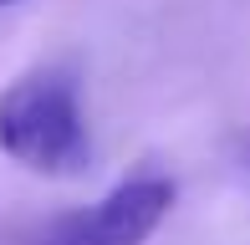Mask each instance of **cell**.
Instances as JSON below:
<instances>
[{
  "label": "cell",
  "instance_id": "6da1fadb",
  "mask_svg": "<svg viewBox=\"0 0 250 245\" xmlns=\"http://www.w3.org/2000/svg\"><path fill=\"white\" fill-rule=\"evenodd\" d=\"M0 153L51 179L82 174L92 143L77 102V77L66 66H36L0 87Z\"/></svg>",
  "mask_w": 250,
  "mask_h": 245
},
{
  "label": "cell",
  "instance_id": "7a4b0ae2",
  "mask_svg": "<svg viewBox=\"0 0 250 245\" xmlns=\"http://www.w3.org/2000/svg\"><path fill=\"white\" fill-rule=\"evenodd\" d=\"M174 179L164 174H133L112 184L97 204L66 215L46 235V245H143L174 209Z\"/></svg>",
  "mask_w": 250,
  "mask_h": 245
},
{
  "label": "cell",
  "instance_id": "3957f363",
  "mask_svg": "<svg viewBox=\"0 0 250 245\" xmlns=\"http://www.w3.org/2000/svg\"><path fill=\"white\" fill-rule=\"evenodd\" d=\"M5 5H16V0H0V10H5Z\"/></svg>",
  "mask_w": 250,
  "mask_h": 245
}]
</instances>
